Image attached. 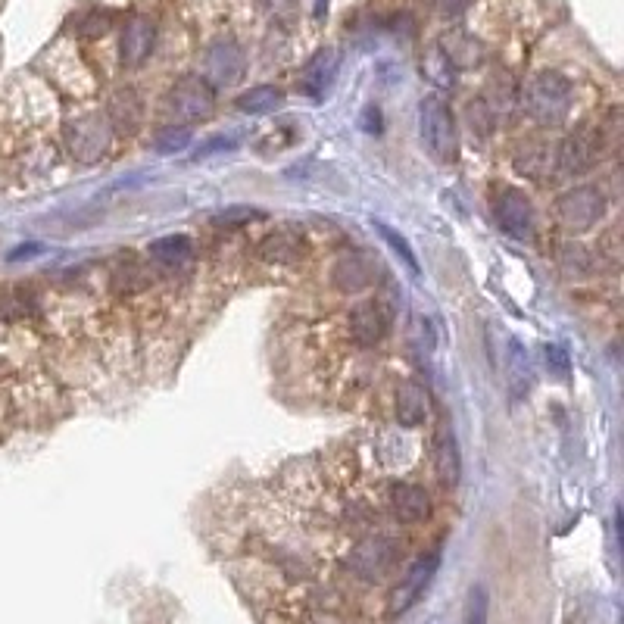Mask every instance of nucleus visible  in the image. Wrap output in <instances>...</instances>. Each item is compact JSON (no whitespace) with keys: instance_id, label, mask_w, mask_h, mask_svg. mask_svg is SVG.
<instances>
[{"instance_id":"obj_1","label":"nucleus","mask_w":624,"mask_h":624,"mask_svg":"<svg viewBox=\"0 0 624 624\" xmlns=\"http://www.w3.org/2000/svg\"><path fill=\"white\" fill-rule=\"evenodd\" d=\"M525 110L540 125H559L571 113V82L559 72H540L525 91Z\"/></svg>"},{"instance_id":"obj_2","label":"nucleus","mask_w":624,"mask_h":624,"mask_svg":"<svg viewBox=\"0 0 624 624\" xmlns=\"http://www.w3.org/2000/svg\"><path fill=\"white\" fill-rule=\"evenodd\" d=\"M419 128H422V141L428 153L437 163H453L456 160V122L447 107V100L440 94H428L419 103Z\"/></svg>"},{"instance_id":"obj_3","label":"nucleus","mask_w":624,"mask_h":624,"mask_svg":"<svg viewBox=\"0 0 624 624\" xmlns=\"http://www.w3.org/2000/svg\"><path fill=\"white\" fill-rule=\"evenodd\" d=\"M556 213L568 231H590L606 213V194L593 185H578L556 200Z\"/></svg>"},{"instance_id":"obj_4","label":"nucleus","mask_w":624,"mask_h":624,"mask_svg":"<svg viewBox=\"0 0 624 624\" xmlns=\"http://www.w3.org/2000/svg\"><path fill=\"white\" fill-rule=\"evenodd\" d=\"M437 568H440V553H425V556L415 559L403 575V581L397 584V590L390 593V615H403L419 603L425 596V590L431 587Z\"/></svg>"},{"instance_id":"obj_5","label":"nucleus","mask_w":624,"mask_h":624,"mask_svg":"<svg viewBox=\"0 0 624 624\" xmlns=\"http://www.w3.org/2000/svg\"><path fill=\"white\" fill-rule=\"evenodd\" d=\"M216 107V91L213 85H206V78H181V82L169 91V113L194 122L206 119Z\"/></svg>"},{"instance_id":"obj_6","label":"nucleus","mask_w":624,"mask_h":624,"mask_svg":"<svg viewBox=\"0 0 624 624\" xmlns=\"http://www.w3.org/2000/svg\"><path fill=\"white\" fill-rule=\"evenodd\" d=\"M600 138L590 128H578L575 135H568L559 147H556V166L562 175H584L587 169H593V163L600 160Z\"/></svg>"},{"instance_id":"obj_7","label":"nucleus","mask_w":624,"mask_h":624,"mask_svg":"<svg viewBox=\"0 0 624 624\" xmlns=\"http://www.w3.org/2000/svg\"><path fill=\"white\" fill-rule=\"evenodd\" d=\"M497 222L515 241H525L534 234V206L531 197L518 188H506L497 197Z\"/></svg>"},{"instance_id":"obj_8","label":"nucleus","mask_w":624,"mask_h":624,"mask_svg":"<svg viewBox=\"0 0 624 624\" xmlns=\"http://www.w3.org/2000/svg\"><path fill=\"white\" fill-rule=\"evenodd\" d=\"M244 69H247V60H244V50L238 41L231 38H222L210 47V54H206V85H238L244 78Z\"/></svg>"},{"instance_id":"obj_9","label":"nucleus","mask_w":624,"mask_h":624,"mask_svg":"<svg viewBox=\"0 0 624 624\" xmlns=\"http://www.w3.org/2000/svg\"><path fill=\"white\" fill-rule=\"evenodd\" d=\"M397 559V546L384 540V537H369V540H362L353 546V553H350V568L356 571L359 578H366V581H378L384 578L390 565H394Z\"/></svg>"},{"instance_id":"obj_10","label":"nucleus","mask_w":624,"mask_h":624,"mask_svg":"<svg viewBox=\"0 0 624 624\" xmlns=\"http://www.w3.org/2000/svg\"><path fill=\"white\" fill-rule=\"evenodd\" d=\"M350 331H353V341L362 344V347L381 344L384 337H387V331H390V312H387V306L378 303V300L359 303L350 312Z\"/></svg>"},{"instance_id":"obj_11","label":"nucleus","mask_w":624,"mask_h":624,"mask_svg":"<svg viewBox=\"0 0 624 624\" xmlns=\"http://www.w3.org/2000/svg\"><path fill=\"white\" fill-rule=\"evenodd\" d=\"M390 512H394L397 522L403 525H419L431 515V497L428 490L419 487V484H409V481H400L390 487Z\"/></svg>"},{"instance_id":"obj_12","label":"nucleus","mask_w":624,"mask_h":624,"mask_svg":"<svg viewBox=\"0 0 624 624\" xmlns=\"http://www.w3.org/2000/svg\"><path fill=\"white\" fill-rule=\"evenodd\" d=\"M153 41H156V25L147 16L128 19L125 29H122V41H119L122 63L128 69H138L141 63H147L150 50H153Z\"/></svg>"},{"instance_id":"obj_13","label":"nucleus","mask_w":624,"mask_h":624,"mask_svg":"<svg viewBox=\"0 0 624 624\" xmlns=\"http://www.w3.org/2000/svg\"><path fill=\"white\" fill-rule=\"evenodd\" d=\"M69 144H72V153L82 156L85 163L97 160V156L107 150L110 144V125L103 122L100 116H85L72 122L69 128Z\"/></svg>"},{"instance_id":"obj_14","label":"nucleus","mask_w":624,"mask_h":624,"mask_svg":"<svg viewBox=\"0 0 624 624\" xmlns=\"http://www.w3.org/2000/svg\"><path fill=\"white\" fill-rule=\"evenodd\" d=\"M375 278V263L369 259V253H344L331 269V281L337 291L344 294H359L366 291Z\"/></svg>"},{"instance_id":"obj_15","label":"nucleus","mask_w":624,"mask_h":624,"mask_svg":"<svg viewBox=\"0 0 624 624\" xmlns=\"http://www.w3.org/2000/svg\"><path fill=\"white\" fill-rule=\"evenodd\" d=\"M434 468H437V478H440V484H444V487H456L459 484V478H462V459H459V444H456L453 428H440V434H437Z\"/></svg>"},{"instance_id":"obj_16","label":"nucleus","mask_w":624,"mask_h":624,"mask_svg":"<svg viewBox=\"0 0 624 624\" xmlns=\"http://www.w3.org/2000/svg\"><path fill=\"white\" fill-rule=\"evenodd\" d=\"M337 66H341V57H337L334 50H319V54L309 60V66L303 69L300 88L309 97H325V91L331 88L334 75H337Z\"/></svg>"},{"instance_id":"obj_17","label":"nucleus","mask_w":624,"mask_h":624,"mask_svg":"<svg viewBox=\"0 0 624 624\" xmlns=\"http://www.w3.org/2000/svg\"><path fill=\"white\" fill-rule=\"evenodd\" d=\"M428 419V394L422 384L406 381L397 394V422L403 428H419Z\"/></svg>"},{"instance_id":"obj_18","label":"nucleus","mask_w":624,"mask_h":624,"mask_svg":"<svg viewBox=\"0 0 624 624\" xmlns=\"http://www.w3.org/2000/svg\"><path fill=\"white\" fill-rule=\"evenodd\" d=\"M259 256L269 259V263H297L303 256V241L297 234H288V231H275L269 238L259 244Z\"/></svg>"},{"instance_id":"obj_19","label":"nucleus","mask_w":624,"mask_h":624,"mask_svg":"<svg viewBox=\"0 0 624 624\" xmlns=\"http://www.w3.org/2000/svg\"><path fill=\"white\" fill-rule=\"evenodd\" d=\"M150 259H156V263H163V266H181V263H188L194 247L191 241L185 238V234H172V238H160V241H153L150 244Z\"/></svg>"},{"instance_id":"obj_20","label":"nucleus","mask_w":624,"mask_h":624,"mask_svg":"<svg viewBox=\"0 0 624 624\" xmlns=\"http://www.w3.org/2000/svg\"><path fill=\"white\" fill-rule=\"evenodd\" d=\"M281 100H284V94L275 85H256V88H250L238 97V110L250 113V116H263V113L278 110Z\"/></svg>"},{"instance_id":"obj_21","label":"nucleus","mask_w":624,"mask_h":624,"mask_svg":"<svg viewBox=\"0 0 624 624\" xmlns=\"http://www.w3.org/2000/svg\"><path fill=\"white\" fill-rule=\"evenodd\" d=\"M506 362H509V384L515 387V397H525L531 390V381H534L525 347L518 341H509V359Z\"/></svg>"},{"instance_id":"obj_22","label":"nucleus","mask_w":624,"mask_h":624,"mask_svg":"<svg viewBox=\"0 0 624 624\" xmlns=\"http://www.w3.org/2000/svg\"><path fill=\"white\" fill-rule=\"evenodd\" d=\"M444 57H447V63H453V66H478V63H481V47H478V41H472V38L456 35L453 41H447Z\"/></svg>"},{"instance_id":"obj_23","label":"nucleus","mask_w":624,"mask_h":624,"mask_svg":"<svg viewBox=\"0 0 624 624\" xmlns=\"http://www.w3.org/2000/svg\"><path fill=\"white\" fill-rule=\"evenodd\" d=\"M110 113H113L119 128H132L141 119V103H138V97L132 91H119L113 97V110Z\"/></svg>"},{"instance_id":"obj_24","label":"nucleus","mask_w":624,"mask_h":624,"mask_svg":"<svg viewBox=\"0 0 624 624\" xmlns=\"http://www.w3.org/2000/svg\"><path fill=\"white\" fill-rule=\"evenodd\" d=\"M378 231H381V238L390 244V250H394V253L403 259V263L409 266V272H412V275H419V259H415V250L409 247V241L403 238V234H397L394 228H390V225H381V222H378Z\"/></svg>"},{"instance_id":"obj_25","label":"nucleus","mask_w":624,"mask_h":624,"mask_svg":"<svg viewBox=\"0 0 624 624\" xmlns=\"http://www.w3.org/2000/svg\"><path fill=\"white\" fill-rule=\"evenodd\" d=\"M487 612H490V596H487V590L478 584V587L468 590L462 624H487Z\"/></svg>"},{"instance_id":"obj_26","label":"nucleus","mask_w":624,"mask_h":624,"mask_svg":"<svg viewBox=\"0 0 624 624\" xmlns=\"http://www.w3.org/2000/svg\"><path fill=\"white\" fill-rule=\"evenodd\" d=\"M188 141H191V132L185 125H169V128H163V132L153 138V147L160 153H178V150L188 147Z\"/></svg>"},{"instance_id":"obj_27","label":"nucleus","mask_w":624,"mask_h":624,"mask_svg":"<svg viewBox=\"0 0 624 624\" xmlns=\"http://www.w3.org/2000/svg\"><path fill=\"white\" fill-rule=\"evenodd\" d=\"M253 219H263V213L250 210V206H228V210H222L213 222L216 225H244V222H253Z\"/></svg>"},{"instance_id":"obj_28","label":"nucleus","mask_w":624,"mask_h":624,"mask_svg":"<svg viewBox=\"0 0 624 624\" xmlns=\"http://www.w3.org/2000/svg\"><path fill=\"white\" fill-rule=\"evenodd\" d=\"M543 353H546V369H550L553 375H559V378H568L571 362H568L565 350L562 347H546Z\"/></svg>"},{"instance_id":"obj_29","label":"nucleus","mask_w":624,"mask_h":624,"mask_svg":"<svg viewBox=\"0 0 624 624\" xmlns=\"http://www.w3.org/2000/svg\"><path fill=\"white\" fill-rule=\"evenodd\" d=\"M437 4H440V13H444V16H456V13L465 10L468 0H437Z\"/></svg>"},{"instance_id":"obj_30","label":"nucleus","mask_w":624,"mask_h":624,"mask_svg":"<svg viewBox=\"0 0 624 624\" xmlns=\"http://www.w3.org/2000/svg\"><path fill=\"white\" fill-rule=\"evenodd\" d=\"M231 147H234V141H225V138H219V141L203 144V147L197 150V156H206V153H213V150H231Z\"/></svg>"},{"instance_id":"obj_31","label":"nucleus","mask_w":624,"mask_h":624,"mask_svg":"<svg viewBox=\"0 0 624 624\" xmlns=\"http://www.w3.org/2000/svg\"><path fill=\"white\" fill-rule=\"evenodd\" d=\"M378 128H381V113H378L375 107H369V110H366V132L378 135Z\"/></svg>"},{"instance_id":"obj_32","label":"nucleus","mask_w":624,"mask_h":624,"mask_svg":"<svg viewBox=\"0 0 624 624\" xmlns=\"http://www.w3.org/2000/svg\"><path fill=\"white\" fill-rule=\"evenodd\" d=\"M38 250H41L38 244H25V247L13 250V253H10V259H25V256H29V253H38Z\"/></svg>"}]
</instances>
